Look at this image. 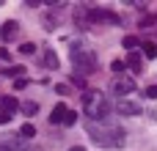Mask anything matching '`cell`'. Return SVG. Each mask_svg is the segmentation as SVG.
Listing matches in <instances>:
<instances>
[{
	"label": "cell",
	"instance_id": "obj_1",
	"mask_svg": "<svg viewBox=\"0 0 157 151\" xmlns=\"http://www.w3.org/2000/svg\"><path fill=\"white\" fill-rule=\"evenodd\" d=\"M88 138H91V143H97L102 149H124V143H127L124 129L110 127V124H97V121H88Z\"/></svg>",
	"mask_w": 157,
	"mask_h": 151
},
{
	"label": "cell",
	"instance_id": "obj_2",
	"mask_svg": "<svg viewBox=\"0 0 157 151\" xmlns=\"http://www.w3.org/2000/svg\"><path fill=\"white\" fill-rule=\"evenodd\" d=\"M83 113L91 121H105L110 116V102L102 91H86L83 94Z\"/></svg>",
	"mask_w": 157,
	"mask_h": 151
},
{
	"label": "cell",
	"instance_id": "obj_3",
	"mask_svg": "<svg viewBox=\"0 0 157 151\" xmlns=\"http://www.w3.org/2000/svg\"><path fill=\"white\" fill-rule=\"evenodd\" d=\"M69 58H72V66L80 72V74H91L97 69V55L91 47H86L83 41H75L69 47Z\"/></svg>",
	"mask_w": 157,
	"mask_h": 151
},
{
	"label": "cell",
	"instance_id": "obj_4",
	"mask_svg": "<svg viewBox=\"0 0 157 151\" xmlns=\"http://www.w3.org/2000/svg\"><path fill=\"white\" fill-rule=\"evenodd\" d=\"M110 91H113L119 99H127V96L135 91V80H132V77H127V74H119V77H113Z\"/></svg>",
	"mask_w": 157,
	"mask_h": 151
},
{
	"label": "cell",
	"instance_id": "obj_5",
	"mask_svg": "<svg viewBox=\"0 0 157 151\" xmlns=\"http://www.w3.org/2000/svg\"><path fill=\"white\" fill-rule=\"evenodd\" d=\"M86 17H88L91 22H110V25H119V17H116L113 11H108V8H91V11H86Z\"/></svg>",
	"mask_w": 157,
	"mask_h": 151
},
{
	"label": "cell",
	"instance_id": "obj_6",
	"mask_svg": "<svg viewBox=\"0 0 157 151\" xmlns=\"http://www.w3.org/2000/svg\"><path fill=\"white\" fill-rule=\"evenodd\" d=\"M116 110H119L121 116H141V105H138V102H132V99H119Z\"/></svg>",
	"mask_w": 157,
	"mask_h": 151
},
{
	"label": "cell",
	"instance_id": "obj_7",
	"mask_svg": "<svg viewBox=\"0 0 157 151\" xmlns=\"http://www.w3.org/2000/svg\"><path fill=\"white\" fill-rule=\"evenodd\" d=\"M19 110V102H17V96H11V94H3L0 96V113H6V116H14Z\"/></svg>",
	"mask_w": 157,
	"mask_h": 151
},
{
	"label": "cell",
	"instance_id": "obj_8",
	"mask_svg": "<svg viewBox=\"0 0 157 151\" xmlns=\"http://www.w3.org/2000/svg\"><path fill=\"white\" fill-rule=\"evenodd\" d=\"M66 116H69V107H66V105H55L52 113H50V124H52V127H55V124H63V127H66Z\"/></svg>",
	"mask_w": 157,
	"mask_h": 151
},
{
	"label": "cell",
	"instance_id": "obj_9",
	"mask_svg": "<svg viewBox=\"0 0 157 151\" xmlns=\"http://www.w3.org/2000/svg\"><path fill=\"white\" fill-rule=\"evenodd\" d=\"M19 33V22H14V19H8V22H3V28H0V36H3V41H8V39H14Z\"/></svg>",
	"mask_w": 157,
	"mask_h": 151
},
{
	"label": "cell",
	"instance_id": "obj_10",
	"mask_svg": "<svg viewBox=\"0 0 157 151\" xmlns=\"http://www.w3.org/2000/svg\"><path fill=\"white\" fill-rule=\"evenodd\" d=\"M124 66H130V69L138 74V72H144V69H141V66H144V58H141L138 52H130V55H127V63H124Z\"/></svg>",
	"mask_w": 157,
	"mask_h": 151
},
{
	"label": "cell",
	"instance_id": "obj_11",
	"mask_svg": "<svg viewBox=\"0 0 157 151\" xmlns=\"http://www.w3.org/2000/svg\"><path fill=\"white\" fill-rule=\"evenodd\" d=\"M41 58H44V66H47V69H58V55H55L52 50H44Z\"/></svg>",
	"mask_w": 157,
	"mask_h": 151
},
{
	"label": "cell",
	"instance_id": "obj_12",
	"mask_svg": "<svg viewBox=\"0 0 157 151\" xmlns=\"http://www.w3.org/2000/svg\"><path fill=\"white\" fill-rule=\"evenodd\" d=\"M121 44H124V47H127V50H130V52H135V50H138V47H141V41H138V39H135V36H124V41H121Z\"/></svg>",
	"mask_w": 157,
	"mask_h": 151
},
{
	"label": "cell",
	"instance_id": "obj_13",
	"mask_svg": "<svg viewBox=\"0 0 157 151\" xmlns=\"http://www.w3.org/2000/svg\"><path fill=\"white\" fill-rule=\"evenodd\" d=\"M19 110H22L25 116H36V110H39V105H36V102H22V105H19Z\"/></svg>",
	"mask_w": 157,
	"mask_h": 151
},
{
	"label": "cell",
	"instance_id": "obj_14",
	"mask_svg": "<svg viewBox=\"0 0 157 151\" xmlns=\"http://www.w3.org/2000/svg\"><path fill=\"white\" fill-rule=\"evenodd\" d=\"M144 55L152 58V61L157 58V44H155V41H146V44H144Z\"/></svg>",
	"mask_w": 157,
	"mask_h": 151
},
{
	"label": "cell",
	"instance_id": "obj_15",
	"mask_svg": "<svg viewBox=\"0 0 157 151\" xmlns=\"http://www.w3.org/2000/svg\"><path fill=\"white\" fill-rule=\"evenodd\" d=\"M3 72H6L8 77H17V80H19V77L25 74V66H8V69H3Z\"/></svg>",
	"mask_w": 157,
	"mask_h": 151
},
{
	"label": "cell",
	"instance_id": "obj_16",
	"mask_svg": "<svg viewBox=\"0 0 157 151\" xmlns=\"http://www.w3.org/2000/svg\"><path fill=\"white\" fill-rule=\"evenodd\" d=\"M19 52H22V55H33V52H36V44H33V41H25V44H19Z\"/></svg>",
	"mask_w": 157,
	"mask_h": 151
},
{
	"label": "cell",
	"instance_id": "obj_17",
	"mask_svg": "<svg viewBox=\"0 0 157 151\" xmlns=\"http://www.w3.org/2000/svg\"><path fill=\"white\" fill-rule=\"evenodd\" d=\"M19 135H22V138H33V135H36V127H33V124H25V127L19 129Z\"/></svg>",
	"mask_w": 157,
	"mask_h": 151
},
{
	"label": "cell",
	"instance_id": "obj_18",
	"mask_svg": "<svg viewBox=\"0 0 157 151\" xmlns=\"http://www.w3.org/2000/svg\"><path fill=\"white\" fill-rule=\"evenodd\" d=\"M110 69H113V72H116V74H121V72H124V69H127V66H124V63H121V61H113V63H110Z\"/></svg>",
	"mask_w": 157,
	"mask_h": 151
},
{
	"label": "cell",
	"instance_id": "obj_19",
	"mask_svg": "<svg viewBox=\"0 0 157 151\" xmlns=\"http://www.w3.org/2000/svg\"><path fill=\"white\" fill-rule=\"evenodd\" d=\"M144 94H146V96H149V99H157V85H149V88H146V91H144Z\"/></svg>",
	"mask_w": 157,
	"mask_h": 151
},
{
	"label": "cell",
	"instance_id": "obj_20",
	"mask_svg": "<svg viewBox=\"0 0 157 151\" xmlns=\"http://www.w3.org/2000/svg\"><path fill=\"white\" fill-rule=\"evenodd\" d=\"M75 121H77V113H75V110H69V116H66V127H72Z\"/></svg>",
	"mask_w": 157,
	"mask_h": 151
},
{
	"label": "cell",
	"instance_id": "obj_21",
	"mask_svg": "<svg viewBox=\"0 0 157 151\" xmlns=\"http://www.w3.org/2000/svg\"><path fill=\"white\" fill-rule=\"evenodd\" d=\"M25 85H28V80H25V77H19V80L14 83V88H17V91H19V88H25Z\"/></svg>",
	"mask_w": 157,
	"mask_h": 151
},
{
	"label": "cell",
	"instance_id": "obj_22",
	"mask_svg": "<svg viewBox=\"0 0 157 151\" xmlns=\"http://www.w3.org/2000/svg\"><path fill=\"white\" fill-rule=\"evenodd\" d=\"M55 91H58L61 96H66V94H69V85H55Z\"/></svg>",
	"mask_w": 157,
	"mask_h": 151
},
{
	"label": "cell",
	"instance_id": "obj_23",
	"mask_svg": "<svg viewBox=\"0 0 157 151\" xmlns=\"http://www.w3.org/2000/svg\"><path fill=\"white\" fill-rule=\"evenodd\" d=\"M11 118H14V116H6V113H0V124H8Z\"/></svg>",
	"mask_w": 157,
	"mask_h": 151
},
{
	"label": "cell",
	"instance_id": "obj_24",
	"mask_svg": "<svg viewBox=\"0 0 157 151\" xmlns=\"http://www.w3.org/2000/svg\"><path fill=\"white\" fill-rule=\"evenodd\" d=\"M0 151H14V146L11 143H0Z\"/></svg>",
	"mask_w": 157,
	"mask_h": 151
},
{
	"label": "cell",
	"instance_id": "obj_25",
	"mask_svg": "<svg viewBox=\"0 0 157 151\" xmlns=\"http://www.w3.org/2000/svg\"><path fill=\"white\" fill-rule=\"evenodd\" d=\"M69 151H86V149H83V146H72Z\"/></svg>",
	"mask_w": 157,
	"mask_h": 151
}]
</instances>
